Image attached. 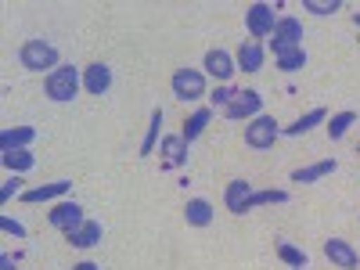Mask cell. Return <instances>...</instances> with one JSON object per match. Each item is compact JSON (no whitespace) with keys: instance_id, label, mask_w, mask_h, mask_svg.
<instances>
[{"instance_id":"e0dca14e","label":"cell","mask_w":360,"mask_h":270,"mask_svg":"<svg viewBox=\"0 0 360 270\" xmlns=\"http://www.w3.org/2000/svg\"><path fill=\"white\" fill-rule=\"evenodd\" d=\"M263 47L259 44H242V51H238V69L242 72H259L263 69Z\"/></svg>"},{"instance_id":"e575fe53","label":"cell","mask_w":360,"mask_h":270,"mask_svg":"<svg viewBox=\"0 0 360 270\" xmlns=\"http://www.w3.org/2000/svg\"><path fill=\"white\" fill-rule=\"evenodd\" d=\"M299 270H307V266H299Z\"/></svg>"},{"instance_id":"603a6c76","label":"cell","mask_w":360,"mask_h":270,"mask_svg":"<svg viewBox=\"0 0 360 270\" xmlns=\"http://www.w3.org/2000/svg\"><path fill=\"white\" fill-rule=\"evenodd\" d=\"M278 58V69L281 72H299L307 65V51L303 47H292V51H281V54H274Z\"/></svg>"},{"instance_id":"ffe728a7","label":"cell","mask_w":360,"mask_h":270,"mask_svg":"<svg viewBox=\"0 0 360 270\" xmlns=\"http://www.w3.org/2000/svg\"><path fill=\"white\" fill-rule=\"evenodd\" d=\"M162 155L169 166H184L188 162V141L184 137H162Z\"/></svg>"},{"instance_id":"9a60e30c","label":"cell","mask_w":360,"mask_h":270,"mask_svg":"<svg viewBox=\"0 0 360 270\" xmlns=\"http://www.w3.org/2000/svg\"><path fill=\"white\" fill-rule=\"evenodd\" d=\"M69 191H72L69 180H54V184H44V188H29V191H22V198H25V202H51V198H62V195H69Z\"/></svg>"},{"instance_id":"4316f807","label":"cell","mask_w":360,"mask_h":270,"mask_svg":"<svg viewBox=\"0 0 360 270\" xmlns=\"http://www.w3.org/2000/svg\"><path fill=\"white\" fill-rule=\"evenodd\" d=\"M270 202H288V195L285 191H252V198H249V213H252V209L256 205H270Z\"/></svg>"},{"instance_id":"484cf974","label":"cell","mask_w":360,"mask_h":270,"mask_svg":"<svg viewBox=\"0 0 360 270\" xmlns=\"http://www.w3.org/2000/svg\"><path fill=\"white\" fill-rule=\"evenodd\" d=\"M159 127H162V108L152 112V127H148V137H144V144H141V155H152V148H155V141H159Z\"/></svg>"},{"instance_id":"83f0119b","label":"cell","mask_w":360,"mask_h":270,"mask_svg":"<svg viewBox=\"0 0 360 270\" xmlns=\"http://www.w3.org/2000/svg\"><path fill=\"white\" fill-rule=\"evenodd\" d=\"M303 8L314 15H335L342 8V0H303Z\"/></svg>"},{"instance_id":"4fadbf2b","label":"cell","mask_w":360,"mask_h":270,"mask_svg":"<svg viewBox=\"0 0 360 270\" xmlns=\"http://www.w3.org/2000/svg\"><path fill=\"white\" fill-rule=\"evenodd\" d=\"M65 242H69L72 249H94V245L101 242V224H98V220H83L76 231L65 234Z\"/></svg>"},{"instance_id":"3957f363","label":"cell","mask_w":360,"mask_h":270,"mask_svg":"<svg viewBox=\"0 0 360 270\" xmlns=\"http://www.w3.org/2000/svg\"><path fill=\"white\" fill-rule=\"evenodd\" d=\"M278 137H281V127H278L270 115H256L252 123L245 127V144L256 148V152H266V148H274Z\"/></svg>"},{"instance_id":"ba28073f","label":"cell","mask_w":360,"mask_h":270,"mask_svg":"<svg viewBox=\"0 0 360 270\" xmlns=\"http://www.w3.org/2000/svg\"><path fill=\"white\" fill-rule=\"evenodd\" d=\"M47 220H51V227H58V231L69 234V231H76L86 217H83V205H79V202H58V205L51 209Z\"/></svg>"},{"instance_id":"2e32d148","label":"cell","mask_w":360,"mask_h":270,"mask_svg":"<svg viewBox=\"0 0 360 270\" xmlns=\"http://www.w3.org/2000/svg\"><path fill=\"white\" fill-rule=\"evenodd\" d=\"M184 220L191 227H209V224H213V205H209L205 198H191L184 205Z\"/></svg>"},{"instance_id":"44dd1931","label":"cell","mask_w":360,"mask_h":270,"mask_svg":"<svg viewBox=\"0 0 360 270\" xmlns=\"http://www.w3.org/2000/svg\"><path fill=\"white\" fill-rule=\"evenodd\" d=\"M209 119H213V112H209V108H198V112L188 119V123H184V134H180V137H184L188 144L198 141V137L205 134V127H209Z\"/></svg>"},{"instance_id":"d4e9b609","label":"cell","mask_w":360,"mask_h":270,"mask_svg":"<svg viewBox=\"0 0 360 270\" xmlns=\"http://www.w3.org/2000/svg\"><path fill=\"white\" fill-rule=\"evenodd\" d=\"M278 256H281L292 270L307 266V252H303V249H295V245H288V242H281V245H278Z\"/></svg>"},{"instance_id":"8fae6325","label":"cell","mask_w":360,"mask_h":270,"mask_svg":"<svg viewBox=\"0 0 360 270\" xmlns=\"http://www.w3.org/2000/svg\"><path fill=\"white\" fill-rule=\"evenodd\" d=\"M83 86H86V94L101 98L105 90L112 86V69H108L105 62H94V65H86V69H83Z\"/></svg>"},{"instance_id":"277c9868","label":"cell","mask_w":360,"mask_h":270,"mask_svg":"<svg viewBox=\"0 0 360 270\" xmlns=\"http://www.w3.org/2000/svg\"><path fill=\"white\" fill-rule=\"evenodd\" d=\"M173 94L180 101H202L205 98V76L198 69H176L173 72Z\"/></svg>"},{"instance_id":"5bb4252c","label":"cell","mask_w":360,"mask_h":270,"mask_svg":"<svg viewBox=\"0 0 360 270\" xmlns=\"http://www.w3.org/2000/svg\"><path fill=\"white\" fill-rule=\"evenodd\" d=\"M33 137H37L33 127H11L0 134V152H22L25 144H33Z\"/></svg>"},{"instance_id":"cb8c5ba5","label":"cell","mask_w":360,"mask_h":270,"mask_svg":"<svg viewBox=\"0 0 360 270\" xmlns=\"http://www.w3.org/2000/svg\"><path fill=\"white\" fill-rule=\"evenodd\" d=\"M356 123V112H339V115H332V123H328V137L332 141H342L346 137V130Z\"/></svg>"},{"instance_id":"f546056e","label":"cell","mask_w":360,"mask_h":270,"mask_svg":"<svg viewBox=\"0 0 360 270\" xmlns=\"http://www.w3.org/2000/svg\"><path fill=\"white\" fill-rule=\"evenodd\" d=\"M231 98H234V90H231V86H220V90H213V98H209V101H213L217 108H227Z\"/></svg>"},{"instance_id":"7c38bea8","label":"cell","mask_w":360,"mask_h":270,"mask_svg":"<svg viewBox=\"0 0 360 270\" xmlns=\"http://www.w3.org/2000/svg\"><path fill=\"white\" fill-rule=\"evenodd\" d=\"M205 72L213 76V79H220V83H227V79L238 72V65H234V58H231L227 51L217 47V51H209V54H205Z\"/></svg>"},{"instance_id":"6da1fadb","label":"cell","mask_w":360,"mask_h":270,"mask_svg":"<svg viewBox=\"0 0 360 270\" xmlns=\"http://www.w3.org/2000/svg\"><path fill=\"white\" fill-rule=\"evenodd\" d=\"M79 86H83V76H79V69H72V65H58V69L47 72V79H44V90H47L51 101H72V98L79 94Z\"/></svg>"},{"instance_id":"7402d4cb","label":"cell","mask_w":360,"mask_h":270,"mask_svg":"<svg viewBox=\"0 0 360 270\" xmlns=\"http://www.w3.org/2000/svg\"><path fill=\"white\" fill-rule=\"evenodd\" d=\"M0 159H4V166H8V169H11L15 176L37 166V155H33V152H25V148H22V152H4V155H0Z\"/></svg>"},{"instance_id":"9c48e42d","label":"cell","mask_w":360,"mask_h":270,"mask_svg":"<svg viewBox=\"0 0 360 270\" xmlns=\"http://www.w3.org/2000/svg\"><path fill=\"white\" fill-rule=\"evenodd\" d=\"M324 256L332 259L335 266H342V270H360L356 249L349 242H342V238H328V242H324Z\"/></svg>"},{"instance_id":"4dcf8cb0","label":"cell","mask_w":360,"mask_h":270,"mask_svg":"<svg viewBox=\"0 0 360 270\" xmlns=\"http://www.w3.org/2000/svg\"><path fill=\"white\" fill-rule=\"evenodd\" d=\"M0 227H4L8 234H15V238H25V227L15 224V220H8V217H0Z\"/></svg>"},{"instance_id":"836d02e7","label":"cell","mask_w":360,"mask_h":270,"mask_svg":"<svg viewBox=\"0 0 360 270\" xmlns=\"http://www.w3.org/2000/svg\"><path fill=\"white\" fill-rule=\"evenodd\" d=\"M353 22H356V25H360V11H356V18H353Z\"/></svg>"},{"instance_id":"1f68e13d","label":"cell","mask_w":360,"mask_h":270,"mask_svg":"<svg viewBox=\"0 0 360 270\" xmlns=\"http://www.w3.org/2000/svg\"><path fill=\"white\" fill-rule=\"evenodd\" d=\"M0 270H15V259L4 252V256H0Z\"/></svg>"},{"instance_id":"30bf717a","label":"cell","mask_w":360,"mask_h":270,"mask_svg":"<svg viewBox=\"0 0 360 270\" xmlns=\"http://www.w3.org/2000/svg\"><path fill=\"white\" fill-rule=\"evenodd\" d=\"M252 184H249V180H231V184H227V191H224V202H227V209H231V213L234 217H245L249 213V198H252Z\"/></svg>"},{"instance_id":"ac0fdd59","label":"cell","mask_w":360,"mask_h":270,"mask_svg":"<svg viewBox=\"0 0 360 270\" xmlns=\"http://www.w3.org/2000/svg\"><path fill=\"white\" fill-rule=\"evenodd\" d=\"M328 173H335V159H324V162H314V166H307V169H295L292 180H295V184H314V180H321V176H328Z\"/></svg>"},{"instance_id":"d6986e66","label":"cell","mask_w":360,"mask_h":270,"mask_svg":"<svg viewBox=\"0 0 360 270\" xmlns=\"http://www.w3.org/2000/svg\"><path fill=\"white\" fill-rule=\"evenodd\" d=\"M324 119H328V112H324V108H314V112H307L303 119H295L292 127H285L281 134H288V137H299V134H310L314 127H321V123H324Z\"/></svg>"},{"instance_id":"f1b7e54d","label":"cell","mask_w":360,"mask_h":270,"mask_svg":"<svg viewBox=\"0 0 360 270\" xmlns=\"http://www.w3.org/2000/svg\"><path fill=\"white\" fill-rule=\"evenodd\" d=\"M15 195H22V180L15 176V180H8L4 188H0V202H11Z\"/></svg>"},{"instance_id":"7a4b0ae2","label":"cell","mask_w":360,"mask_h":270,"mask_svg":"<svg viewBox=\"0 0 360 270\" xmlns=\"http://www.w3.org/2000/svg\"><path fill=\"white\" fill-rule=\"evenodd\" d=\"M18 62L29 72H44V69L54 72L58 69V47L47 44V40H25L22 51H18Z\"/></svg>"},{"instance_id":"5b68a950","label":"cell","mask_w":360,"mask_h":270,"mask_svg":"<svg viewBox=\"0 0 360 270\" xmlns=\"http://www.w3.org/2000/svg\"><path fill=\"white\" fill-rule=\"evenodd\" d=\"M259 108H263V98L256 94V90H234V98H231V105L224 108V115L227 119H252L259 115Z\"/></svg>"},{"instance_id":"52a82bcc","label":"cell","mask_w":360,"mask_h":270,"mask_svg":"<svg viewBox=\"0 0 360 270\" xmlns=\"http://www.w3.org/2000/svg\"><path fill=\"white\" fill-rule=\"evenodd\" d=\"M292 47H303V22H299V18H278V29H274V54L292 51Z\"/></svg>"},{"instance_id":"8992f818","label":"cell","mask_w":360,"mask_h":270,"mask_svg":"<svg viewBox=\"0 0 360 270\" xmlns=\"http://www.w3.org/2000/svg\"><path fill=\"white\" fill-rule=\"evenodd\" d=\"M245 18H249V33H252L256 40L274 37V29H278V15H274V8H270V4H252Z\"/></svg>"},{"instance_id":"d6a6232c","label":"cell","mask_w":360,"mask_h":270,"mask_svg":"<svg viewBox=\"0 0 360 270\" xmlns=\"http://www.w3.org/2000/svg\"><path fill=\"white\" fill-rule=\"evenodd\" d=\"M72 270H101V266H98V263H90V259H83V263H76Z\"/></svg>"}]
</instances>
